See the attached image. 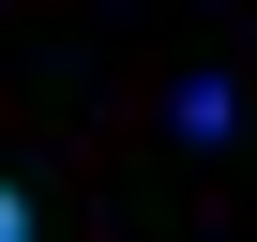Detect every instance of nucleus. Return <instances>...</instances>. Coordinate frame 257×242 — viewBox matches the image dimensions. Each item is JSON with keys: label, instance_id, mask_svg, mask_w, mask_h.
Here are the masks:
<instances>
[{"label": "nucleus", "instance_id": "1", "mask_svg": "<svg viewBox=\"0 0 257 242\" xmlns=\"http://www.w3.org/2000/svg\"><path fill=\"white\" fill-rule=\"evenodd\" d=\"M0 242H31V197H16V182H0Z\"/></svg>", "mask_w": 257, "mask_h": 242}]
</instances>
